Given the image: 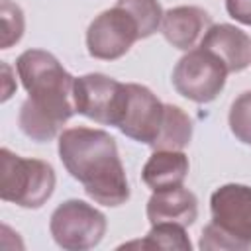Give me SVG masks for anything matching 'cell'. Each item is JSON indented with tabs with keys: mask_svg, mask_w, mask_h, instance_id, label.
Listing matches in <instances>:
<instances>
[{
	"mask_svg": "<svg viewBox=\"0 0 251 251\" xmlns=\"http://www.w3.org/2000/svg\"><path fill=\"white\" fill-rule=\"evenodd\" d=\"M106 227V216L78 198L59 204L49 220V231L55 243L65 251H86L96 247L102 241Z\"/></svg>",
	"mask_w": 251,
	"mask_h": 251,
	"instance_id": "5b68a950",
	"label": "cell"
},
{
	"mask_svg": "<svg viewBox=\"0 0 251 251\" xmlns=\"http://www.w3.org/2000/svg\"><path fill=\"white\" fill-rule=\"evenodd\" d=\"M190 139H192V120L188 118V114L175 104H165L163 124L151 147L182 151L190 143Z\"/></svg>",
	"mask_w": 251,
	"mask_h": 251,
	"instance_id": "5bb4252c",
	"label": "cell"
},
{
	"mask_svg": "<svg viewBox=\"0 0 251 251\" xmlns=\"http://www.w3.org/2000/svg\"><path fill=\"white\" fill-rule=\"evenodd\" d=\"M16 69L29 94L20 108V129L33 141H51L76 114L75 76L63 69L55 55L43 49L24 51Z\"/></svg>",
	"mask_w": 251,
	"mask_h": 251,
	"instance_id": "6da1fadb",
	"label": "cell"
},
{
	"mask_svg": "<svg viewBox=\"0 0 251 251\" xmlns=\"http://www.w3.org/2000/svg\"><path fill=\"white\" fill-rule=\"evenodd\" d=\"M210 25H212V18L204 8L176 6L165 12L161 22V31L173 47L180 51H190L202 41Z\"/></svg>",
	"mask_w": 251,
	"mask_h": 251,
	"instance_id": "8fae6325",
	"label": "cell"
},
{
	"mask_svg": "<svg viewBox=\"0 0 251 251\" xmlns=\"http://www.w3.org/2000/svg\"><path fill=\"white\" fill-rule=\"evenodd\" d=\"M73 96L78 114L102 126H118L126 84L102 73H88L75 78Z\"/></svg>",
	"mask_w": 251,
	"mask_h": 251,
	"instance_id": "ba28073f",
	"label": "cell"
},
{
	"mask_svg": "<svg viewBox=\"0 0 251 251\" xmlns=\"http://www.w3.org/2000/svg\"><path fill=\"white\" fill-rule=\"evenodd\" d=\"M55 190V171L41 159L0 149V198L22 208H41Z\"/></svg>",
	"mask_w": 251,
	"mask_h": 251,
	"instance_id": "277c9868",
	"label": "cell"
},
{
	"mask_svg": "<svg viewBox=\"0 0 251 251\" xmlns=\"http://www.w3.org/2000/svg\"><path fill=\"white\" fill-rule=\"evenodd\" d=\"M0 18H2V49H10L18 43L25 29V20L22 8L12 0L0 2Z\"/></svg>",
	"mask_w": 251,
	"mask_h": 251,
	"instance_id": "ac0fdd59",
	"label": "cell"
},
{
	"mask_svg": "<svg viewBox=\"0 0 251 251\" xmlns=\"http://www.w3.org/2000/svg\"><path fill=\"white\" fill-rule=\"evenodd\" d=\"M226 10L235 22L251 25V0H226Z\"/></svg>",
	"mask_w": 251,
	"mask_h": 251,
	"instance_id": "d6986e66",
	"label": "cell"
},
{
	"mask_svg": "<svg viewBox=\"0 0 251 251\" xmlns=\"http://www.w3.org/2000/svg\"><path fill=\"white\" fill-rule=\"evenodd\" d=\"M59 159L84 192L102 206L129 200V184L116 139L98 127H69L59 135Z\"/></svg>",
	"mask_w": 251,
	"mask_h": 251,
	"instance_id": "7a4b0ae2",
	"label": "cell"
},
{
	"mask_svg": "<svg viewBox=\"0 0 251 251\" xmlns=\"http://www.w3.org/2000/svg\"><path fill=\"white\" fill-rule=\"evenodd\" d=\"M133 245H139L141 249H178V251L192 249L184 226L178 224H155L141 241H133L124 247H133Z\"/></svg>",
	"mask_w": 251,
	"mask_h": 251,
	"instance_id": "9a60e30c",
	"label": "cell"
},
{
	"mask_svg": "<svg viewBox=\"0 0 251 251\" xmlns=\"http://www.w3.org/2000/svg\"><path fill=\"white\" fill-rule=\"evenodd\" d=\"M188 157L175 149H155L141 171L143 182L155 192L182 186L188 175Z\"/></svg>",
	"mask_w": 251,
	"mask_h": 251,
	"instance_id": "4fadbf2b",
	"label": "cell"
},
{
	"mask_svg": "<svg viewBox=\"0 0 251 251\" xmlns=\"http://www.w3.org/2000/svg\"><path fill=\"white\" fill-rule=\"evenodd\" d=\"M229 129L245 145H251V90L241 92L229 108Z\"/></svg>",
	"mask_w": 251,
	"mask_h": 251,
	"instance_id": "e0dca14e",
	"label": "cell"
},
{
	"mask_svg": "<svg viewBox=\"0 0 251 251\" xmlns=\"http://www.w3.org/2000/svg\"><path fill=\"white\" fill-rule=\"evenodd\" d=\"M198 47L214 53L227 73H241L251 65V37L231 24H212Z\"/></svg>",
	"mask_w": 251,
	"mask_h": 251,
	"instance_id": "30bf717a",
	"label": "cell"
},
{
	"mask_svg": "<svg viewBox=\"0 0 251 251\" xmlns=\"http://www.w3.org/2000/svg\"><path fill=\"white\" fill-rule=\"evenodd\" d=\"M137 39H141L137 22L118 4L98 14L86 29L88 55L100 61H116L124 57Z\"/></svg>",
	"mask_w": 251,
	"mask_h": 251,
	"instance_id": "52a82bcc",
	"label": "cell"
},
{
	"mask_svg": "<svg viewBox=\"0 0 251 251\" xmlns=\"http://www.w3.org/2000/svg\"><path fill=\"white\" fill-rule=\"evenodd\" d=\"M212 222L202 229L200 249H251V186L229 182L210 196Z\"/></svg>",
	"mask_w": 251,
	"mask_h": 251,
	"instance_id": "3957f363",
	"label": "cell"
},
{
	"mask_svg": "<svg viewBox=\"0 0 251 251\" xmlns=\"http://www.w3.org/2000/svg\"><path fill=\"white\" fill-rule=\"evenodd\" d=\"M116 4L133 16V20L139 25V37L141 39L153 35L161 27L165 12L157 0H118Z\"/></svg>",
	"mask_w": 251,
	"mask_h": 251,
	"instance_id": "2e32d148",
	"label": "cell"
},
{
	"mask_svg": "<svg viewBox=\"0 0 251 251\" xmlns=\"http://www.w3.org/2000/svg\"><path fill=\"white\" fill-rule=\"evenodd\" d=\"M165 116V104L143 84L127 82L118 120V129L139 143L153 145Z\"/></svg>",
	"mask_w": 251,
	"mask_h": 251,
	"instance_id": "9c48e42d",
	"label": "cell"
},
{
	"mask_svg": "<svg viewBox=\"0 0 251 251\" xmlns=\"http://www.w3.org/2000/svg\"><path fill=\"white\" fill-rule=\"evenodd\" d=\"M145 214L151 226L178 224V226L188 227L198 218V200L184 186L155 190L151 198L147 200Z\"/></svg>",
	"mask_w": 251,
	"mask_h": 251,
	"instance_id": "7c38bea8",
	"label": "cell"
},
{
	"mask_svg": "<svg viewBox=\"0 0 251 251\" xmlns=\"http://www.w3.org/2000/svg\"><path fill=\"white\" fill-rule=\"evenodd\" d=\"M226 65L210 51L194 47L178 59L173 69V86L175 90L196 104H208L218 98L226 86L227 76Z\"/></svg>",
	"mask_w": 251,
	"mask_h": 251,
	"instance_id": "8992f818",
	"label": "cell"
}]
</instances>
